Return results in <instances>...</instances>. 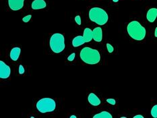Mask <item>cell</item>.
<instances>
[{
	"label": "cell",
	"mask_w": 157,
	"mask_h": 118,
	"mask_svg": "<svg viewBox=\"0 0 157 118\" xmlns=\"http://www.w3.org/2000/svg\"><path fill=\"white\" fill-rule=\"evenodd\" d=\"M80 56L81 59L85 63L94 65L100 62L101 54L97 49H92L90 47H86L82 49L80 53Z\"/></svg>",
	"instance_id": "obj_1"
},
{
	"label": "cell",
	"mask_w": 157,
	"mask_h": 118,
	"mask_svg": "<svg viewBox=\"0 0 157 118\" xmlns=\"http://www.w3.org/2000/svg\"><path fill=\"white\" fill-rule=\"evenodd\" d=\"M128 35L136 40H142L145 38L146 30L139 22L134 20L128 24L127 27Z\"/></svg>",
	"instance_id": "obj_2"
},
{
	"label": "cell",
	"mask_w": 157,
	"mask_h": 118,
	"mask_svg": "<svg viewBox=\"0 0 157 118\" xmlns=\"http://www.w3.org/2000/svg\"><path fill=\"white\" fill-rule=\"evenodd\" d=\"M89 18L92 22L97 24L98 25H105L108 22L109 16L103 9L98 7L91 8L89 11Z\"/></svg>",
	"instance_id": "obj_3"
},
{
	"label": "cell",
	"mask_w": 157,
	"mask_h": 118,
	"mask_svg": "<svg viewBox=\"0 0 157 118\" xmlns=\"http://www.w3.org/2000/svg\"><path fill=\"white\" fill-rule=\"evenodd\" d=\"M51 49L55 53H59L63 51L66 47L65 37L60 33L53 34L49 40Z\"/></svg>",
	"instance_id": "obj_4"
},
{
	"label": "cell",
	"mask_w": 157,
	"mask_h": 118,
	"mask_svg": "<svg viewBox=\"0 0 157 118\" xmlns=\"http://www.w3.org/2000/svg\"><path fill=\"white\" fill-rule=\"evenodd\" d=\"M36 107L40 113H49L56 109V101L51 98H43L36 103Z\"/></svg>",
	"instance_id": "obj_5"
},
{
	"label": "cell",
	"mask_w": 157,
	"mask_h": 118,
	"mask_svg": "<svg viewBox=\"0 0 157 118\" xmlns=\"http://www.w3.org/2000/svg\"><path fill=\"white\" fill-rule=\"evenodd\" d=\"M11 74V69L6 64L1 61L0 62V78L2 79L8 78Z\"/></svg>",
	"instance_id": "obj_6"
},
{
	"label": "cell",
	"mask_w": 157,
	"mask_h": 118,
	"mask_svg": "<svg viewBox=\"0 0 157 118\" xmlns=\"http://www.w3.org/2000/svg\"><path fill=\"white\" fill-rule=\"evenodd\" d=\"M25 0H8L10 8L13 11H18L21 10L24 6Z\"/></svg>",
	"instance_id": "obj_7"
},
{
	"label": "cell",
	"mask_w": 157,
	"mask_h": 118,
	"mask_svg": "<svg viewBox=\"0 0 157 118\" xmlns=\"http://www.w3.org/2000/svg\"><path fill=\"white\" fill-rule=\"evenodd\" d=\"M47 3L45 0H34L31 4V8L33 10H41L46 7Z\"/></svg>",
	"instance_id": "obj_8"
},
{
	"label": "cell",
	"mask_w": 157,
	"mask_h": 118,
	"mask_svg": "<svg viewBox=\"0 0 157 118\" xmlns=\"http://www.w3.org/2000/svg\"><path fill=\"white\" fill-rule=\"evenodd\" d=\"M93 39L96 42H101L103 39V30L101 27H96L93 30Z\"/></svg>",
	"instance_id": "obj_9"
},
{
	"label": "cell",
	"mask_w": 157,
	"mask_h": 118,
	"mask_svg": "<svg viewBox=\"0 0 157 118\" xmlns=\"http://www.w3.org/2000/svg\"><path fill=\"white\" fill-rule=\"evenodd\" d=\"M157 18V9L156 8H151L150 9L147 14H146V18L150 22H154Z\"/></svg>",
	"instance_id": "obj_10"
},
{
	"label": "cell",
	"mask_w": 157,
	"mask_h": 118,
	"mask_svg": "<svg viewBox=\"0 0 157 118\" xmlns=\"http://www.w3.org/2000/svg\"><path fill=\"white\" fill-rule=\"evenodd\" d=\"M88 100L89 103L93 106H98L101 103L99 98L94 93L89 94V95H88Z\"/></svg>",
	"instance_id": "obj_11"
},
{
	"label": "cell",
	"mask_w": 157,
	"mask_h": 118,
	"mask_svg": "<svg viewBox=\"0 0 157 118\" xmlns=\"http://www.w3.org/2000/svg\"><path fill=\"white\" fill-rule=\"evenodd\" d=\"M21 53V49L20 47H13V48L11 50L10 53V57L12 60L13 61H17L19 58V56Z\"/></svg>",
	"instance_id": "obj_12"
},
{
	"label": "cell",
	"mask_w": 157,
	"mask_h": 118,
	"mask_svg": "<svg viewBox=\"0 0 157 118\" xmlns=\"http://www.w3.org/2000/svg\"><path fill=\"white\" fill-rule=\"evenodd\" d=\"M83 37L85 40V42H90L93 39V32L91 29L86 28L85 29L83 32Z\"/></svg>",
	"instance_id": "obj_13"
},
{
	"label": "cell",
	"mask_w": 157,
	"mask_h": 118,
	"mask_svg": "<svg viewBox=\"0 0 157 118\" xmlns=\"http://www.w3.org/2000/svg\"><path fill=\"white\" fill-rule=\"evenodd\" d=\"M86 43L83 36H77L72 40V45L74 47H78L84 45Z\"/></svg>",
	"instance_id": "obj_14"
},
{
	"label": "cell",
	"mask_w": 157,
	"mask_h": 118,
	"mask_svg": "<svg viewBox=\"0 0 157 118\" xmlns=\"http://www.w3.org/2000/svg\"><path fill=\"white\" fill-rule=\"evenodd\" d=\"M94 118H112V116L107 111H102V112L95 115Z\"/></svg>",
	"instance_id": "obj_15"
},
{
	"label": "cell",
	"mask_w": 157,
	"mask_h": 118,
	"mask_svg": "<svg viewBox=\"0 0 157 118\" xmlns=\"http://www.w3.org/2000/svg\"><path fill=\"white\" fill-rule=\"evenodd\" d=\"M151 115L153 117H157V105H155L152 107L151 109Z\"/></svg>",
	"instance_id": "obj_16"
},
{
	"label": "cell",
	"mask_w": 157,
	"mask_h": 118,
	"mask_svg": "<svg viewBox=\"0 0 157 118\" xmlns=\"http://www.w3.org/2000/svg\"><path fill=\"white\" fill-rule=\"evenodd\" d=\"M31 18H32V15L29 14L28 16H26L24 17V18H22V20L24 22H29L30 21V20L31 19Z\"/></svg>",
	"instance_id": "obj_17"
},
{
	"label": "cell",
	"mask_w": 157,
	"mask_h": 118,
	"mask_svg": "<svg viewBox=\"0 0 157 118\" xmlns=\"http://www.w3.org/2000/svg\"><path fill=\"white\" fill-rule=\"evenodd\" d=\"M107 49L108 50L109 53H112V52H113V51H114L113 47L111 45H110V44H109V43L107 44Z\"/></svg>",
	"instance_id": "obj_18"
},
{
	"label": "cell",
	"mask_w": 157,
	"mask_h": 118,
	"mask_svg": "<svg viewBox=\"0 0 157 118\" xmlns=\"http://www.w3.org/2000/svg\"><path fill=\"white\" fill-rule=\"evenodd\" d=\"M75 21L78 25H81V18L80 16H76L75 17Z\"/></svg>",
	"instance_id": "obj_19"
},
{
	"label": "cell",
	"mask_w": 157,
	"mask_h": 118,
	"mask_svg": "<svg viewBox=\"0 0 157 118\" xmlns=\"http://www.w3.org/2000/svg\"><path fill=\"white\" fill-rule=\"evenodd\" d=\"M75 56H76V54L75 53H72L71 54V55L67 57V59L68 61H70V62H72V61L75 58Z\"/></svg>",
	"instance_id": "obj_20"
},
{
	"label": "cell",
	"mask_w": 157,
	"mask_h": 118,
	"mask_svg": "<svg viewBox=\"0 0 157 118\" xmlns=\"http://www.w3.org/2000/svg\"><path fill=\"white\" fill-rule=\"evenodd\" d=\"M107 102L109 104L113 105H115V103H116L115 100L113 99H107Z\"/></svg>",
	"instance_id": "obj_21"
},
{
	"label": "cell",
	"mask_w": 157,
	"mask_h": 118,
	"mask_svg": "<svg viewBox=\"0 0 157 118\" xmlns=\"http://www.w3.org/2000/svg\"><path fill=\"white\" fill-rule=\"evenodd\" d=\"M19 73L20 74H23L24 73H25V68H24L23 66H22V65H20L19 66Z\"/></svg>",
	"instance_id": "obj_22"
},
{
	"label": "cell",
	"mask_w": 157,
	"mask_h": 118,
	"mask_svg": "<svg viewBox=\"0 0 157 118\" xmlns=\"http://www.w3.org/2000/svg\"><path fill=\"white\" fill-rule=\"evenodd\" d=\"M134 118H144V116H141V115H138V116H134Z\"/></svg>",
	"instance_id": "obj_23"
},
{
	"label": "cell",
	"mask_w": 157,
	"mask_h": 118,
	"mask_svg": "<svg viewBox=\"0 0 157 118\" xmlns=\"http://www.w3.org/2000/svg\"><path fill=\"white\" fill-rule=\"evenodd\" d=\"M155 36L157 37V27L155 29Z\"/></svg>",
	"instance_id": "obj_24"
},
{
	"label": "cell",
	"mask_w": 157,
	"mask_h": 118,
	"mask_svg": "<svg viewBox=\"0 0 157 118\" xmlns=\"http://www.w3.org/2000/svg\"><path fill=\"white\" fill-rule=\"evenodd\" d=\"M70 117L71 118H76V116H71Z\"/></svg>",
	"instance_id": "obj_25"
},
{
	"label": "cell",
	"mask_w": 157,
	"mask_h": 118,
	"mask_svg": "<svg viewBox=\"0 0 157 118\" xmlns=\"http://www.w3.org/2000/svg\"><path fill=\"white\" fill-rule=\"evenodd\" d=\"M113 2H117L119 0H113Z\"/></svg>",
	"instance_id": "obj_26"
}]
</instances>
